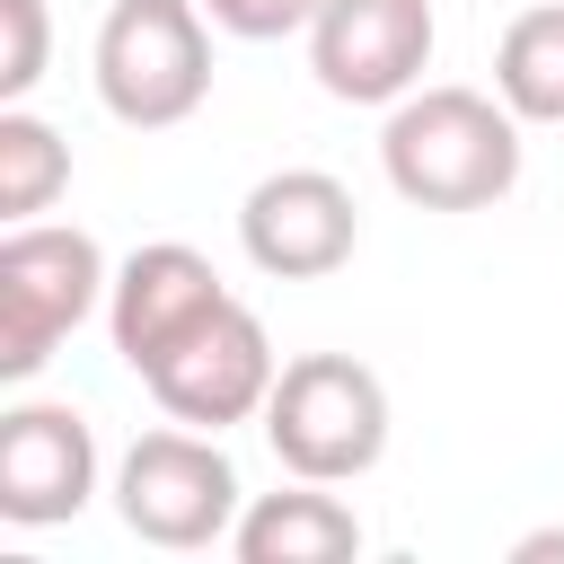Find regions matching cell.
<instances>
[{
    "mask_svg": "<svg viewBox=\"0 0 564 564\" xmlns=\"http://www.w3.org/2000/svg\"><path fill=\"white\" fill-rule=\"evenodd\" d=\"M97 97L132 132H167L212 97L203 0H115L97 26Z\"/></svg>",
    "mask_w": 564,
    "mask_h": 564,
    "instance_id": "277c9868",
    "label": "cell"
},
{
    "mask_svg": "<svg viewBox=\"0 0 564 564\" xmlns=\"http://www.w3.org/2000/svg\"><path fill=\"white\" fill-rule=\"evenodd\" d=\"M0 26H9V53H0V97L26 106L35 79H44V53H53V26H44V0H0Z\"/></svg>",
    "mask_w": 564,
    "mask_h": 564,
    "instance_id": "5bb4252c",
    "label": "cell"
},
{
    "mask_svg": "<svg viewBox=\"0 0 564 564\" xmlns=\"http://www.w3.org/2000/svg\"><path fill=\"white\" fill-rule=\"evenodd\" d=\"M115 273L106 247L70 220H18L0 238V379H35L62 335H79L106 308Z\"/></svg>",
    "mask_w": 564,
    "mask_h": 564,
    "instance_id": "3957f363",
    "label": "cell"
},
{
    "mask_svg": "<svg viewBox=\"0 0 564 564\" xmlns=\"http://www.w3.org/2000/svg\"><path fill=\"white\" fill-rule=\"evenodd\" d=\"M97 494V432L79 405L26 397L0 414V520L9 529H62Z\"/></svg>",
    "mask_w": 564,
    "mask_h": 564,
    "instance_id": "9c48e42d",
    "label": "cell"
},
{
    "mask_svg": "<svg viewBox=\"0 0 564 564\" xmlns=\"http://www.w3.org/2000/svg\"><path fill=\"white\" fill-rule=\"evenodd\" d=\"M220 300H229V291H220L212 256H194L185 238H159V247H132V256L115 264L106 335H115V352H123L132 370H150V361H159L167 344H185Z\"/></svg>",
    "mask_w": 564,
    "mask_h": 564,
    "instance_id": "30bf717a",
    "label": "cell"
},
{
    "mask_svg": "<svg viewBox=\"0 0 564 564\" xmlns=\"http://www.w3.org/2000/svg\"><path fill=\"white\" fill-rule=\"evenodd\" d=\"M494 97L520 123H564V0H538L494 44Z\"/></svg>",
    "mask_w": 564,
    "mask_h": 564,
    "instance_id": "7c38bea8",
    "label": "cell"
},
{
    "mask_svg": "<svg viewBox=\"0 0 564 564\" xmlns=\"http://www.w3.org/2000/svg\"><path fill=\"white\" fill-rule=\"evenodd\" d=\"M511 555H520V564H546V555H564V529H529Z\"/></svg>",
    "mask_w": 564,
    "mask_h": 564,
    "instance_id": "2e32d148",
    "label": "cell"
},
{
    "mask_svg": "<svg viewBox=\"0 0 564 564\" xmlns=\"http://www.w3.org/2000/svg\"><path fill=\"white\" fill-rule=\"evenodd\" d=\"M352 238H361V203L326 167H273L238 203V247L273 282H317V273L352 264Z\"/></svg>",
    "mask_w": 564,
    "mask_h": 564,
    "instance_id": "ba28073f",
    "label": "cell"
},
{
    "mask_svg": "<svg viewBox=\"0 0 564 564\" xmlns=\"http://www.w3.org/2000/svg\"><path fill=\"white\" fill-rule=\"evenodd\" d=\"M379 167L423 212H485L520 185V115L485 88H414L388 106Z\"/></svg>",
    "mask_w": 564,
    "mask_h": 564,
    "instance_id": "6da1fadb",
    "label": "cell"
},
{
    "mask_svg": "<svg viewBox=\"0 0 564 564\" xmlns=\"http://www.w3.org/2000/svg\"><path fill=\"white\" fill-rule=\"evenodd\" d=\"M229 546L247 564H344V555H361V520H352V502H335L326 485L300 476L291 494H256L238 511Z\"/></svg>",
    "mask_w": 564,
    "mask_h": 564,
    "instance_id": "8fae6325",
    "label": "cell"
},
{
    "mask_svg": "<svg viewBox=\"0 0 564 564\" xmlns=\"http://www.w3.org/2000/svg\"><path fill=\"white\" fill-rule=\"evenodd\" d=\"M256 423H264V441H273V458L291 476L352 485L388 449V388L352 352H300V361H282V379H273Z\"/></svg>",
    "mask_w": 564,
    "mask_h": 564,
    "instance_id": "7a4b0ae2",
    "label": "cell"
},
{
    "mask_svg": "<svg viewBox=\"0 0 564 564\" xmlns=\"http://www.w3.org/2000/svg\"><path fill=\"white\" fill-rule=\"evenodd\" d=\"M115 511L141 546H212L238 529V467L220 432H141L115 467Z\"/></svg>",
    "mask_w": 564,
    "mask_h": 564,
    "instance_id": "5b68a950",
    "label": "cell"
},
{
    "mask_svg": "<svg viewBox=\"0 0 564 564\" xmlns=\"http://www.w3.org/2000/svg\"><path fill=\"white\" fill-rule=\"evenodd\" d=\"M62 185H70V141H62L44 115L0 106V220H9V229H18V220H44V212L62 203Z\"/></svg>",
    "mask_w": 564,
    "mask_h": 564,
    "instance_id": "4fadbf2b",
    "label": "cell"
},
{
    "mask_svg": "<svg viewBox=\"0 0 564 564\" xmlns=\"http://www.w3.org/2000/svg\"><path fill=\"white\" fill-rule=\"evenodd\" d=\"M326 0H203V18L238 44H273V35H300Z\"/></svg>",
    "mask_w": 564,
    "mask_h": 564,
    "instance_id": "9a60e30c",
    "label": "cell"
},
{
    "mask_svg": "<svg viewBox=\"0 0 564 564\" xmlns=\"http://www.w3.org/2000/svg\"><path fill=\"white\" fill-rule=\"evenodd\" d=\"M273 379H282V361H273V335H264V317L247 300H220L185 344H167L141 370V388L159 397V414L194 423V432H229V423L264 414Z\"/></svg>",
    "mask_w": 564,
    "mask_h": 564,
    "instance_id": "8992f818",
    "label": "cell"
},
{
    "mask_svg": "<svg viewBox=\"0 0 564 564\" xmlns=\"http://www.w3.org/2000/svg\"><path fill=\"white\" fill-rule=\"evenodd\" d=\"M432 0H326L308 18V70L344 106H397L423 88Z\"/></svg>",
    "mask_w": 564,
    "mask_h": 564,
    "instance_id": "52a82bcc",
    "label": "cell"
}]
</instances>
